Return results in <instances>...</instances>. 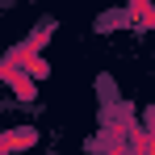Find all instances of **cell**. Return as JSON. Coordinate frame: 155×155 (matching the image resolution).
Instances as JSON below:
<instances>
[{"instance_id": "1", "label": "cell", "mask_w": 155, "mask_h": 155, "mask_svg": "<svg viewBox=\"0 0 155 155\" xmlns=\"http://www.w3.org/2000/svg\"><path fill=\"white\" fill-rule=\"evenodd\" d=\"M13 92H17L21 101H34V80L29 76H13Z\"/></svg>"}]
</instances>
